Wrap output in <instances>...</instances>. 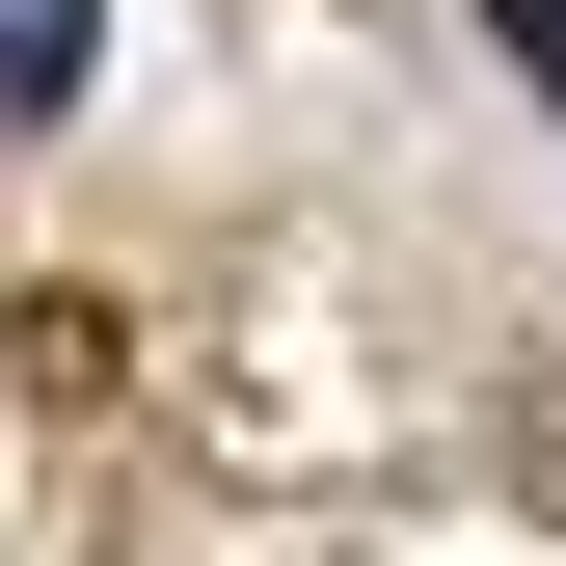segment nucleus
I'll list each match as a JSON object with an SVG mask.
<instances>
[{"label":"nucleus","instance_id":"obj_1","mask_svg":"<svg viewBox=\"0 0 566 566\" xmlns=\"http://www.w3.org/2000/svg\"><path fill=\"white\" fill-rule=\"evenodd\" d=\"M28 108H82V0H0V135Z\"/></svg>","mask_w":566,"mask_h":566},{"label":"nucleus","instance_id":"obj_2","mask_svg":"<svg viewBox=\"0 0 566 566\" xmlns=\"http://www.w3.org/2000/svg\"><path fill=\"white\" fill-rule=\"evenodd\" d=\"M485 28H513V82H539V108H566V0H485Z\"/></svg>","mask_w":566,"mask_h":566}]
</instances>
